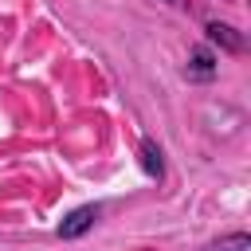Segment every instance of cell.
Returning a JSON list of instances; mask_svg holds the SVG:
<instances>
[{"label":"cell","instance_id":"4","mask_svg":"<svg viewBox=\"0 0 251 251\" xmlns=\"http://www.w3.org/2000/svg\"><path fill=\"white\" fill-rule=\"evenodd\" d=\"M137 157H141V169H145V176H153V180H157V176L165 173V165H161V149H157V141H149V137H145V141L137 145Z\"/></svg>","mask_w":251,"mask_h":251},{"label":"cell","instance_id":"1","mask_svg":"<svg viewBox=\"0 0 251 251\" xmlns=\"http://www.w3.org/2000/svg\"><path fill=\"white\" fill-rule=\"evenodd\" d=\"M94 220H98V208H94V204L75 208V212L59 224V239H78V235H86V231L94 227Z\"/></svg>","mask_w":251,"mask_h":251},{"label":"cell","instance_id":"5","mask_svg":"<svg viewBox=\"0 0 251 251\" xmlns=\"http://www.w3.org/2000/svg\"><path fill=\"white\" fill-rule=\"evenodd\" d=\"M204 251H251V235H247V231H231V235L212 239Z\"/></svg>","mask_w":251,"mask_h":251},{"label":"cell","instance_id":"2","mask_svg":"<svg viewBox=\"0 0 251 251\" xmlns=\"http://www.w3.org/2000/svg\"><path fill=\"white\" fill-rule=\"evenodd\" d=\"M184 75H188L192 82H212V78H216V55H212L208 47H196L192 59H188V67H184Z\"/></svg>","mask_w":251,"mask_h":251},{"label":"cell","instance_id":"3","mask_svg":"<svg viewBox=\"0 0 251 251\" xmlns=\"http://www.w3.org/2000/svg\"><path fill=\"white\" fill-rule=\"evenodd\" d=\"M204 31H208V39H212V43H220L224 51H231V55H239V51H243V35H239L231 24H208Z\"/></svg>","mask_w":251,"mask_h":251}]
</instances>
